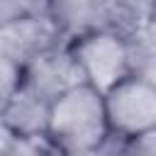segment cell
<instances>
[{
	"mask_svg": "<svg viewBox=\"0 0 156 156\" xmlns=\"http://www.w3.org/2000/svg\"><path fill=\"white\" fill-rule=\"evenodd\" d=\"M105 115L115 136L134 139L156 127V88L136 76H127L105 95Z\"/></svg>",
	"mask_w": 156,
	"mask_h": 156,
	"instance_id": "3",
	"label": "cell"
},
{
	"mask_svg": "<svg viewBox=\"0 0 156 156\" xmlns=\"http://www.w3.org/2000/svg\"><path fill=\"white\" fill-rule=\"evenodd\" d=\"M49 112H51V102H46L37 93H32L27 85H20L0 105L2 124L17 136H41V134H46Z\"/></svg>",
	"mask_w": 156,
	"mask_h": 156,
	"instance_id": "6",
	"label": "cell"
},
{
	"mask_svg": "<svg viewBox=\"0 0 156 156\" xmlns=\"http://www.w3.org/2000/svg\"><path fill=\"white\" fill-rule=\"evenodd\" d=\"M132 141V149H134V156H156V127L129 139Z\"/></svg>",
	"mask_w": 156,
	"mask_h": 156,
	"instance_id": "12",
	"label": "cell"
},
{
	"mask_svg": "<svg viewBox=\"0 0 156 156\" xmlns=\"http://www.w3.org/2000/svg\"><path fill=\"white\" fill-rule=\"evenodd\" d=\"M83 156H134V149H132V141L129 139L110 134L98 149H93V151H88Z\"/></svg>",
	"mask_w": 156,
	"mask_h": 156,
	"instance_id": "11",
	"label": "cell"
},
{
	"mask_svg": "<svg viewBox=\"0 0 156 156\" xmlns=\"http://www.w3.org/2000/svg\"><path fill=\"white\" fill-rule=\"evenodd\" d=\"M58 44H66V39L49 12H37L0 24V54L22 71Z\"/></svg>",
	"mask_w": 156,
	"mask_h": 156,
	"instance_id": "4",
	"label": "cell"
},
{
	"mask_svg": "<svg viewBox=\"0 0 156 156\" xmlns=\"http://www.w3.org/2000/svg\"><path fill=\"white\" fill-rule=\"evenodd\" d=\"M154 10H156L154 0H98L100 29L132 39L149 24Z\"/></svg>",
	"mask_w": 156,
	"mask_h": 156,
	"instance_id": "7",
	"label": "cell"
},
{
	"mask_svg": "<svg viewBox=\"0 0 156 156\" xmlns=\"http://www.w3.org/2000/svg\"><path fill=\"white\" fill-rule=\"evenodd\" d=\"M22 85H27L32 93L44 98L46 102L58 100L61 95L71 93L78 85H88L83 80V73L71 54L68 41L54 46L51 51L34 58L22 71Z\"/></svg>",
	"mask_w": 156,
	"mask_h": 156,
	"instance_id": "5",
	"label": "cell"
},
{
	"mask_svg": "<svg viewBox=\"0 0 156 156\" xmlns=\"http://www.w3.org/2000/svg\"><path fill=\"white\" fill-rule=\"evenodd\" d=\"M22 85V68L0 54V105Z\"/></svg>",
	"mask_w": 156,
	"mask_h": 156,
	"instance_id": "10",
	"label": "cell"
},
{
	"mask_svg": "<svg viewBox=\"0 0 156 156\" xmlns=\"http://www.w3.org/2000/svg\"><path fill=\"white\" fill-rule=\"evenodd\" d=\"M46 12L58 24L66 41L100 29L98 0H49Z\"/></svg>",
	"mask_w": 156,
	"mask_h": 156,
	"instance_id": "8",
	"label": "cell"
},
{
	"mask_svg": "<svg viewBox=\"0 0 156 156\" xmlns=\"http://www.w3.org/2000/svg\"><path fill=\"white\" fill-rule=\"evenodd\" d=\"M49 0H0V24L15 22L27 15L46 12Z\"/></svg>",
	"mask_w": 156,
	"mask_h": 156,
	"instance_id": "9",
	"label": "cell"
},
{
	"mask_svg": "<svg viewBox=\"0 0 156 156\" xmlns=\"http://www.w3.org/2000/svg\"><path fill=\"white\" fill-rule=\"evenodd\" d=\"M102 93L78 85L51 102L46 136L63 156H83L110 136Z\"/></svg>",
	"mask_w": 156,
	"mask_h": 156,
	"instance_id": "1",
	"label": "cell"
},
{
	"mask_svg": "<svg viewBox=\"0 0 156 156\" xmlns=\"http://www.w3.org/2000/svg\"><path fill=\"white\" fill-rule=\"evenodd\" d=\"M154 2H156V0H154Z\"/></svg>",
	"mask_w": 156,
	"mask_h": 156,
	"instance_id": "13",
	"label": "cell"
},
{
	"mask_svg": "<svg viewBox=\"0 0 156 156\" xmlns=\"http://www.w3.org/2000/svg\"><path fill=\"white\" fill-rule=\"evenodd\" d=\"M68 46L83 73V80L102 95L127 76H132L129 39L115 32L95 29L71 39Z\"/></svg>",
	"mask_w": 156,
	"mask_h": 156,
	"instance_id": "2",
	"label": "cell"
}]
</instances>
